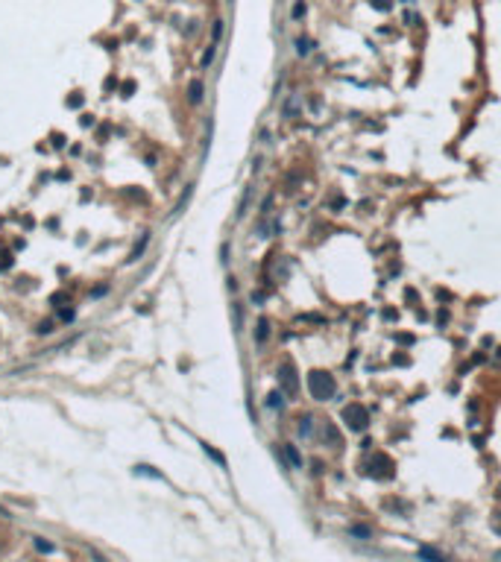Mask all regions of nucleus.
Masks as SVG:
<instances>
[{
	"instance_id": "nucleus-16",
	"label": "nucleus",
	"mask_w": 501,
	"mask_h": 562,
	"mask_svg": "<svg viewBox=\"0 0 501 562\" xmlns=\"http://www.w3.org/2000/svg\"><path fill=\"white\" fill-rule=\"evenodd\" d=\"M223 35V21H214V30H211V44H217Z\"/></svg>"
},
{
	"instance_id": "nucleus-10",
	"label": "nucleus",
	"mask_w": 501,
	"mask_h": 562,
	"mask_svg": "<svg viewBox=\"0 0 501 562\" xmlns=\"http://www.w3.org/2000/svg\"><path fill=\"white\" fill-rule=\"evenodd\" d=\"M267 337H270V322H267V319H258V331H255V340L264 343Z\"/></svg>"
},
{
	"instance_id": "nucleus-5",
	"label": "nucleus",
	"mask_w": 501,
	"mask_h": 562,
	"mask_svg": "<svg viewBox=\"0 0 501 562\" xmlns=\"http://www.w3.org/2000/svg\"><path fill=\"white\" fill-rule=\"evenodd\" d=\"M320 439H323V445H329V448H340V445H343V436L337 433L334 422H329V419L320 422Z\"/></svg>"
},
{
	"instance_id": "nucleus-13",
	"label": "nucleus",
	"mask_w": 501,
	"mask_h": 562,
	"mask_svg": "<svg viewBox=\"0 0 501 562\" xmlns=\"http://www.w3.org/2000/svg\"><path fill=\"white\" fill-rule=\"evenodd\" d=\"M203 451H206V454H208V457H211L214 463H217V466H226V457L220 454V451H214L211 445H203Z\"/></svg>"
},
{
	"instance_id": "nucleus-18",
	"label": "nucleus",
	"mask_w": 501,
	"mask_h": 562,
	"mask_svg": "<svg viewBox=\"0 0 501 562\" xmlns=\"http://www.w3.org/2000/svg\"><path fill=\"white\" fill-rule=\"evenodd\" d=\"M35 547L44 550V553H50V550H53V545H50V542H44V539H35Z\"/></svg>"
},
{
	"instance_id": "nucleus-21",
	"label": "nucleus",
	"mask_w": 501,
	"mask_h": 562,
	"mask_svg": "<svg viewBox=\"0 0 501 562\" xmlns=\"http://www.w3.org/2000/svg\"><path fill=\"white\" fill-rule=\"evenodd\" d=\"M299 53H302V56L308 53V41H305V38H299Z\"/></svg>"
},
{
	"instance_id": "nucleus-6",
	"label": "nucleus",
	"mask_w": 501,
	"mask_h": 562,
	"mask_svg": "<svg viewBox=\"0 0 501 562\" xmlns=\"http://www.w3.org/2000/svg\"><path fill=\"white\" fill-rule=\"evenodd\" d=\"M419 559L422 562H449V556H443L440 550L434 547H419Z\"/></svg>"
},
{
	"instance_id": "nucleus-9",
	"label": "nucleus",
	"mask_w": 501,
	"mask_h": 562,
	"mask_svg": "<svg viewBox=\"0 0 501 562\" xmlns=\"http://www.w3.org/2000/svg\"><path fill=\"white\" fill-rule=\"evenodd\" d=\"M147 243H150V235H144V238L138 240V246H135V249L129 252V258H126V261H129V264H135V261L141 258V252H144V246H147Z\"/></svg>"
},
{
	"instance_id": "nucleus-14",
	"label": "nucleus",
	"mask_w": 501,
	"mask_h": 562,
	"mask_svg": "<svg viewBox=\"0 0 501 562\" xmlns=\"http://www.w3.org/2000/svg\"><path fill=\"white\" fill-rule=\"evenodd\" d=\"M352 536H358V539H369L372 530L366 527V524H352Z\"/></svg>"
},
{
	"instance_id": "nucleus-17",
	"label": "nucleus",
	"mask_w": 501,
	"mask_h": 562,
	"mask_svg": "<svg viewBox=\"0 0 501 562\" xmlns=\"http://www.w3.org/2000/svg\"><path fill=\"white\" fill-rule=\"evenodd\" d=\"M214 53H217V44H211L206 53H203V68H208L211 65V59H214Z\"/></svg>"
},
{
	"instance_id": "nucleus-8",
	"label": "nucleus",
	"mask_w": 501,
	"mask_h": 562,
	"mask_svg": "<svg viewBox=\"0 0 501 562\" xmlns=\"http://www.w3.org/2000/svg\"><path fill=\"white\" fill-rule=\"evenodd\" d=\"M188 97H190V102H203V82H199V79H193V82H190Z\"/></svg>"
},
{
	"instance_id": "nucleus-19",
	"label": "nucleus",
	"mask_w": 501,
	"mask_h": 562,
	"mask_svg": "<svg viewBox=\"0 0 501 562\" xmlns=\"http://www.w3.org/2000/svg\"><path fill=\"white\" fill-rule=\"evenodd\" d=\"M35 331H38V334H50V331H53V325H50V322H41L38 328H35Z\"/></svg>"
},
{
	"instance_id": "nucleus-2",
	"label": "nucleus",
	"mask_w": 501,
	"mask_h": 562,
	"mask_svg": "<svg viewBox=\"0 0 501 562\" xmlns=\"http://www.w3.org/2000/svg\"><path fill=\"white\" fill-rule=\"evenodd\" d=\"M343 422L352 430H363V427L369 425V413H366V407H361V404H346L343 407Z\"/></svg>"
},
{
	"instance_id": "nucleus-22",
	"label": "nucleus",
	"mask_w": 501,
	"mask_h": 562,
	"mask_svg": "<svg viewBox=\"0 0 501 562\" xmlns=\"http://www.w3.org/2000/svg\"><path fill=\"white\" fill-rule=\"evenodd\" d=\"M495 498H498V501H501V483H498V486H495Z\"/></svg>"
},
{
	"instance_id": "nucleus-1",
	"label": "nucleus",
	"mask_w": 501,
	"mask_h": 562,
	"mask_svg": "<svg viewBox=\"0 0 501 562\" xmlns=\"http://www.w3.org/2000/svg\"><path fill=\"white\" fill-rule=\"evenodd\" d=\"M308 392H311V398H317V401H329V398H334V392H337V384H334V378H331L329 372L317 369V372L308 375Z\"/></svg>"
},
{
	"instance_id": "nucleus-15",
	"label": "nucleus",
	"mask_w": 501,
	"mask_h": 562,
	"mask_svg": "<svg viewBox=\"0 0 501 562\" xmlns=\"http://www.w3.org/2000/svg\"><path fill=\"white\" fill-rule=\"evenodd\" d=\"M267 404L273 410H281V392H270V395H267Z\"/></svg>"
},
{
	"instance_id": "nucleus-3",
	"label": "nucleus",
	"mask_w": 501,
	"mask_h": 562,
	"mask_svg": "<svg viewBox=\"0 0 501 562\" xmlns=\"http://www.w3.org/2000/svg\"><path fill=\"white\" fill-rule=\"evenodd\" d=\"M366 475H372V477H393V460L390 457H384V454H375V457H369L366 460Z\"/></svg>"
},
{
	"instance_id": "nucleus-4",
	"label": "nucleus",
	"mask_w": 501,
	"mask_h": 562,
	"mask_svg": "<svg viewBox=\"0 0 501 562\" xmlns=\"http://www.w3.org/2000/svg\"><path fill=\"white\" fill-rule=\"evenodd\" d=\"M278 381H281V390L293 398L296 390H299V378H296L293 363H281V369H278Z\"/></svg>"
},
{
	"instance_id": "nucleus-11",
	"label": "nucleus",
	"mask_w": 501,
	"mask_h": 562,
	"mask_svg": "<svg viewBox=\"0 0 501 562\" xmlns=\"http://www.w3.org/2000/svg\"><path fill=\"white\" fill-rule=\"evenodd\" d=\"M284 454H287V460L293 463V466H302V454L296 451V445H284Z\"/></svg>"
},
{
	"instance_id": "nucleus-12",
	"label": "nucleus",
	"mask_w": 501,
	"mask_h": 562,
	"mask_svg": "<svg viewBox=\"0 0 501 562\" xmlns=\"http://www.w3.org/2000/svg\"><path fill=\"white\" fill-rule=\"evenodd\" d=\"M188 199H190V185H188V187H185V193H182V199H179V202H176V208H173V217H176V214H182V211H185V205H188Z\"/></svg>"
},
{
	"instance_id": "nucleus-20",
	"label": "nucleus",
	"mask_w": 501,
	"mask_h": 562,
	"mask_svg": "<svg viewBox=\"0 0 501 562\" xmlns=\"http://www.w3.org/2000/svg\"><path fill=\"white\" fill-rule=\"evenodd\" d=\"M68 105H73V108H76V105H82V97H79V94H73V97L68 100Z\"/></svg>"
},
{
	"instance_id": "nucleus-7",
	"label": "nucleus",
	"mask_w": 501,
	"mask_h": 562,
	"mask_svg": "<svg viewBox=\"0 0 501 562\" xmlns=\"http://www.w3.org/2000/svg\"><path fill=\"white\" fill-rule=\"evenodd\" d=\"M135 475H141V477H153V480H161V472H156L153 466H147V463H138L135 466Z\"/></svg>"
}]
</instances>
